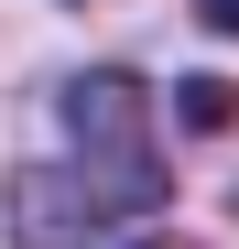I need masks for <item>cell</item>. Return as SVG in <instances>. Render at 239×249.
I'll list each match as a JSON object with an SVG mask.
<instances>
[{"label":"cell","mask_w":239,"mask_h":249,"mask_svg":"<svg viewBox=\"0 0 239 249\" xmlns=\"http://www.w3.org/2000/svg\"><path fill=\"white\" fill-rule=\"evenodd\" d=\"M174 130L228 141V130H239V87H228V76H174Z\"/></svg>","instance_id":"2"},{"label":"cell","mask_w":239,"mask_h":249,"mask_svg":"<svg viewBox=\"0 0 239 249\" xmlns=\"http://www.w3.org/2000/svg\"><path fill=\"white\" fill-rule=\"evenodd\" d=\"M196 22H207V33H228V44H239V0H196Z\"/></svg>","instance_id":"3"},{"label":"cell","mask_w":239,"mask_h":249,"mask_svg":"<svg viewBox=\"0 0 239 249\" xmlns=\"http://www.w3.org/2000/svg\"><path fill=\"white\" fill-rule=\"evenodd\" d=\"M141 249H152V238H141Z\"/></svg>","instance_id":"4"},{"label":"cell","mask_w":239,"mask_h":249,"mask_svg":"<svg viewBox=\"0 0 239 249\" xmlns=\"http://www.w3.org/2000/svg\"><path fill=\"white\" fill-rule=\"evenodd\" d=\"M65 152L11 174V249H98L141 228L152 206H174V162L152 130V87L131 65H87L55 87Z\"/></svg>","instance_id":"1"}]
</instances>
